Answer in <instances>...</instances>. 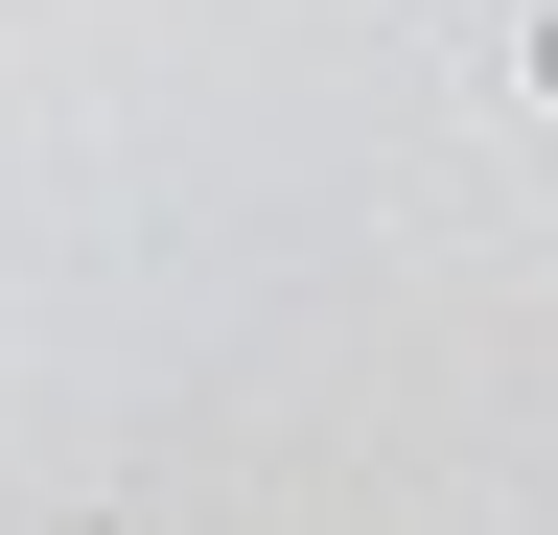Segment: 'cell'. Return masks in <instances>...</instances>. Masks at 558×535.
Returning <instances> with one entry per match:
<instances>
[{"label":"cell","instance_id":"cell-1","mask_svg":"<svg viewBox=\"0 0 558 535\" xmlns=\"http://www.w3.org/2000/svg\"><path fill=\"white\" fill-rule=\"evenodd\" d=\"M512 71H535V94H558V0H535V24H512Z\"/></svg>","mask_w":558,"mask_h":535}]
</instances>
